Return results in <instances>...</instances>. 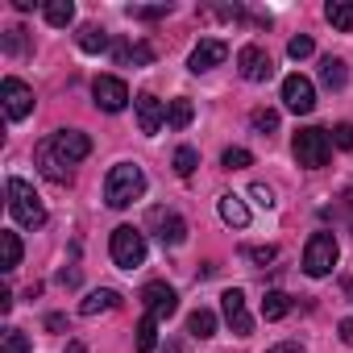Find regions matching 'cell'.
<instances>
[{
    "mask_svg": "<svg viewBox=\"0 0 353 353\" xmlns=\"http://www.w3.org/2000/svg\"><path fill=\"white\" fill-rule=\"evenodd\" d=\"M141 196H145V174H141V166L121 162V166L108 170V179H104V200H108V208H129V204L141 200Z\"/></svg>",
    "mask_w": 353,
    "mask_h": 353,
    "instance_id": "1",
    "label": "cell"
},
{
    "mask_svg": "<svg viewBox=\"0 0 353 353\" xmlns=\"http://www.w3.org/2000/svg\"><path fill=\"white\" fill-rule=\"evenodd\" d=\"M9 212H13V221L21 225V229H42L46 225V208H42V200H38V192L26 183V179H9Z\"/></svg>",
    "mask_w": 353,
    "mask_h": 353,
    "instance_id": "2",
    "label": "cell"
},
{
    "mask_svg": "<svg viewBox=\"0 0 353 353\" xmlns=\"http://www.w3.org/2000/svg\"><path fill=\"white\" fill-rule=\"evenodd\" d=\"M291 150H295V162H299V166L320 170V166L328 162V154H332V141H328L324 129H299V133L291 137Z\"/></svg>",
    "mask_w": 353,
    "mask_h": 353,
    "instance_id": "3",
    "label": "cell"
},
{
    "mask_svg": "<svg viewBox=\"0 0 353 353\" xmlns=\"http://www.w3.org/2000/svg\"><path fill=\"white\" fill-rule=\"evenodd\" d=\"M108 254H112V262H117L121 270H137V266L145 262V237H141L133 225H121V229H112Z\"/></svg>",
    "mask_w": 353,
    "mask_h": 353,
    "instance_id": "4",
    "label": "cell"
},
{
    "mask_svg": "<svg viewBox=\"0 0 353 353\" xmlns=\"http://www.w3.org/2000/svg\"><path fill=\"white\" fill-rule=\"evenodd\" d=\"M336 258H341L336 237H332V233H312V241H307V250H303V270H307L312 279H324V274H332Z\"/></svg>",
    "mask_w": 353,
    "mask_h": 353,
    "instance_id": "5",
    "label": "cell"
},
{
    "mask_svg": "<svg viewBox=\"0 0 353 353\" xmlns=\"http://www.w3.org/2000/svg\"><path fill=\"white\" fill-rule=\"evenodd\" d=\"M34 158H38V170L46 174L50 183H71V162L54 150V137H46V141H38V150H34Z\"/></svg>",
    "mask_w": 353,
    "mask_h": 353,
    "instance_id": "6",
    "label": "cell"
},
{
    "mask_svg": "<svg viewBox=\"0 0 353 353\" xmlns=\"http://www.w3.org/2000/svg\"><path fill=\"white\" fill-rule=\"evenodd\" d=\"M92 96H96V108H104V112H121V108L129 104V88H125V79H117V75H96Z\"/></svg>",
    "mask_w": 353,
    "mask_h": 353,
    "instance_id": "7",
    "label": "cell"
},
{
    "mask_svg": "<svg viewBox=\"0 0 353 353\" xmlns=\"http://www.w3.org/2000/svg\"><path fill=\"white\" fill-rule=\"evenodd\" d=\"M141 303L154 320H170L174 312H179V295H174L166 283H145L141 287Z\"/></svg>",
    "mask_w": 353,
    "mask_h": 353,
    "instance_id": "8",
    "label": "cell"
},
{
    "mask_svg": "<svg viewBox=\"0 0 353 353\" xmlns=\"http://www.w3.org/2000/svg\"><path fill=\"white\" fill-rule=\"evenodd\" d=\"M0 96H5V112H9V121H21V117L34 112V92H30V83H21L17 75H9L5 83H0Z\"/></svg>",
    "mask_w": 353,
    "mask_h": 353,
    "instance_id": "9",
    "label": "cell"
},
{
    "mask_svg": "<svg viewBox=\"0 0 353 353\" xmlns=\"http://www.w3.org/2000/svg\"><path fill=\"white\" fill-rule=\"evenodd\" d=\"M237 67H241V79H250V83H266L274 75V63H270V54L262 46H241L237 50Z\"/></svg>",
    "mask_w": 353,
    "mask_h": 353,
    "instance_id": "10",
    "label": "cell"
},
{
    "mask_svg": "<svg viewBox=\"0 0 353 353\" xmlns=\"http://www.w3.org/2000/svg\"><path fill=\"white\" fill-rule=\"evenodd\" d=\"M283 104L291 108V112H312L316 108V88H312V79L307 75H287L283 79Z\"/></svg>",
    "mask_w": 353,
    "mask_h": 353,
    "instance_id": "11",
    "label": "cell"
},
{
    "mask_svg": "<svg viewBox=\"0 0 353 353\" xmlns=\"http://www.w3.org/2000/svg\"><path fill=\"white\" fill-rule=\"evenodd\" d=\"M221 312H225V324H229L237 336H250V332H254V316H250L241 291H225V295H221Z\"/></svg>",
    "mask_w": 353,
    "mask_h": 353,
    "instance_id": "12",
    "label": "cell"
},
{
    "mask_svg": "<svg viewBox=\"0 0 353 353\" xmlns=\"http://www.w3.org/2000/svg\"><path fill=\"white\" fill-rule=\"evenodd\" d=\"M229 59V46L221 42V38H204L196 50H192V59H188V67L196 71V75H204V71H212V67H221Z\"/></svg>",
    "mask_w": 353,
    "mask_h": 353,
    "instance_id": "13",
    "label": "cell"
},
{
    "mask_svg": "<svg viewBox=\"0 0 353 353\" xmlns=\"http://www.w3.org/2000/svg\"><path fill=\"white\" fill-rule=\"evenodd\" d=\"M133 108H137V129H141L145 137H154V133L162 129V121H166L162 100H158V96H150V92H141V96L133 100Z\"/></svg>",
    "mask_w": 353,
    "mask_h": 353,
    "instance_id": "14",
    "label": "cell"
},
{
    "mask_svg": "<svg viewBox=\"0 0 353 353\" xmlns=\"http://www.w3.org/2000/svg\"><path fill=\"white\" fill-rule=\"evenodd\" d=\"M54 150L75 166V162H83V158L92 154V137L79 133V129H59V133H54Z\"/></svg>",
    "mask_w": 353,
    "mask_h": 353,
    "instance_id": "15",
    "label": "cell"
},
{
    "mask_svg": "<svg viewBox=\"0 0 353 353\" xmlns=\"http://www.w3.org/2000/svg\"><path fill=\"white\" fill-rule=\"evenodd\" d=\"M154 225H158V237H162V245H183L188 241V221L183 216H174V212H154Z\"/></svg>",
    "mask_w": 353,
    "mask_h": 353,
    "instance_id": "16",
    "label": "cell"
},
{
    "mask_svg": "<svg viewBox=\"0 0 353 353\" xmlns=\"http://www.w3.org/2000/svg\"><path fill=\"white\" fill-rule=\"evenodd\" d=\"M112 59H117L121 67H129V63H133V67H145V63L154 59V46H150V42H121V46L112 50Z\"/></svg>",
    "mask_w": 353,
    "mask_h": 353,
    "instance_id": "17",
    "label": "cell"
},
{
    "mask_svg": "<svg viewBox=\"0 0 353 353\" xmlns=\"http://www.w3.org/2000/svg\"><path fill=\"white\" fill-rule=\"evenodd\" d=\"M324 17H328L332 30L349 34V30H353V0H328V5H324Z\"/></svg>",
    "mask_w": 353,
    "mask_h": 353,
    "instance_id": "18",
    "label": "cell"
},
{
    "mask_svg": "<svg viewBox=\"0 0 353 353\" xmlns=\"http://www.w3.org/2000/svg\"><path fill=\"white\" fill-rule=\"evenodd\" d=\"M216 208H221V221H225V225H233V229H245V225H250V208H245L237 196H221Z\"/></svg>",
    "mask_w": 353,
    "mask_h": 353,
    "instance_id": "19",
    "label": "cell"
},
{
    "mask_svg": "<svg viewBox=\"0 0 353 353\" xmlns=\"http://www.w3.org/2000/svg\"><path fill=\"white\" fill-rule=\"evenodd\" d=\"M117 303H121V295L108 291V287H100V291H92V295L79 303V312H83V316H100V312H112Z\"/></svg>",
    "mask_w": 353,
    "mask_h": 353,
    "instance_id": "20",
    "label": "cell"
},
{
    "mask_svg": "<svg viewBox=\"0 0 353 353\" xmlns=\"http://www.w3.org/2000/svg\"><path fill=\"white\" fill-rule=\"evenodd\" d=\"M42 13H46V21H50L54 30H67V26L75 21V5H71V0H46Z\"/></svg>",
    "mask_w": 353,
    "mask_h": 353,
    "instance_id": "21",
    "label": "cell"
},
{
    "mask_svg": "<svg viewBox=\"0 0 353 353\" xmlns=\"http://www.w3.org/2000/svg\"><path fill=\"white\" fill-rule=\"evenodd\" d=\"M188 332H192V336H200V341L216 336V312H208V307H196V312L188 316Z\"/></svg>",
    "mask_w": 353,
    "mask_h": 353,
    "instance_id": "22",
    "label": "cell"
},
{
    "mask_svg": "<svg viewBox=\"0 0 353 353\" xmlns=\"http://www.w3.org/2000/svg\"><path fill=\"white\" fill-rule=\"evenodd\" d=\"M320 83H324V88H332V92H341V88L349 83L345 63H341V59H324V63H320Z\"/></svg>",
    "mask_w": 353,
    "mask_h": 353,
    "instance_id": "23",
    "label": "cell"
},
{
    "mask_svg": "<svg viewBox=\"0 0 353 353\" xmlns=\"http://www.w3.org/2000/svg\"><path fill=\"white\" fill-rule=\"evenodd\" d=\"M79 50H83V54H104V50H108V34H104L100 26H83V30H79Z\"/></svg>",
    "mask_w": 353,
    "mask_h": 353,
    "instance_id": "24",
    "label": "cell"
},
{
    "mask_svg": "<svg viewBox=\"0 0 353 353\" xmlns=\"http://www.w3.org/2000/svg\"><path fill=\"white\" fill-rule=\"evenodd\" d=\"M192 117H196L192 100H170V104H166V125H170V129H188Z\"/></svg>",
    "mask_w": 353,
    "mask_h": 353,
    "instance_id": "25",
    "label": "cell"
},
{
    "mask_svg": "<svg viewBox=\"0 0 353 353\" xmlns=\"http://www.w3.org/2000/svg\"><path fill=\"white\" fill-rule=\"evenodd\" d=\"M154 345H158V320L145 312L137 320V353H154Z\"/></svg>",
    "mask_w": 353,
    "mask_h": 353,
    "instance_id": "26",
    "label": "cell"
},
{
    "mask_svg": "<svg viewBox=\"0 0 353 353\" xmlns=\"http://www.w3.org/2000/svg\"><path fill=\"white\" fill-rule=\"evenodd\" d=\"M0 46H5V54L21 59V54H30V34H26L21 26H13V30H5V38H0Z\"/></svg>",
    "mask_w": 353,
    "mask_h": 353,
    "instance_id": "27",
    "label": "cell"
},
{
    "mask_svg": "<svg viewBox=\"0 0 353 353\" xmlns=\"http://www.w3.org/2000/svg\"><path fill=\"white\" fill-rule=\"evenodd\" d=\"M291 312V299L283 295V291H266V299H262V320H283Z\"/></svg>",
    "mask_w": 353,
    "mask_h": 353,
    "instance_id": "28",
    "label": "cell"
},
{
    "mask_svg": "<svg viewBox=\"0 0 353 353\" xmlns=\"http://www.w3.org/2000/svg\"><path fill=\"white\" fill-rule=\"evenodd\" d=\"M0 353H30V336L21 328H5L0 332Z\"/></svg>",
    "mask_w": 353,
    "mask_h": 353,
    "instance_id": "29",
    "label": "cell"
},
{
    "mask_svg": "<svg viewBox=\"0 0 353 353\" xmlns=\"http://www.w3.org/2000/svg\"><path fill=\"white\" fill-rule=\"evenodd\" d=\"M0 245H5V270H17L21 266V237L17 233H0Z\"/></svg>",
    "mask_w": 353,
    "mask_h": 353,
    "instance_id": "30",
    "label": "cell"
},
{
    "mask_svg": "<svg viewBox=\"0 0 353 353\" xmlns=\"http://www.w3.org/2000/svg\"><path fill=\"white\" fill-rule=\"evenodd\" d=\"M250 125H254L262 137H270V133L279 129V112H274V108H254V112H250Z\"/></svg>",
    "mask_w": 353,
    "mask_h": 353,
    "instance_id": "31",
    "label": "cell"
},
{
    "mask_svg": "<svg viewBox=\"0 0 353 353\" xmlns=\"http://www.w3.org/2000/svg\"><path fill=\"white\" fill-rule=\"evenodd\" d=\"M196 166H200V154H196L192 145H179V150H174V174H183V179H188Z\"/></svg>",
    "mask_w": 353,
    "mask_h": 353,
    "instance_id": "32",
    "label": "cell"
},
{
    "mask_svg": "<svg viewBox=\"0 0 353 353\" xmlns=\"http://www.w3.org/2000/svg\"><path fill=\"white\" fill-rule=\"evenodd\" d=\"M221 162H225V170H245V166H254V154H250V150H241V145H229Z\"/></svg>",
    "mask_w": 353,
    "mask_h": 353,
    "instance_id": "33",
    "label": "cell"
},
{
    "mask_svg": "<svg viewBox=\"0 0 353 353\" xmlns=\"http://www.w3.org/2000/svg\"><path fill=\"white\" fill-rule=\"evenodd\" d=\"M312 50H316V42H312L307 34H299V38H291V42H287V54H291L295 63H299V59H307Z\"/></svg>",
    "mask_w": 353,
    "mask_h": 353,
    "instance_id": "34",
    "label": "cell"
},
{
    "mask_svg": "<svg viewBox=\"0 0 353 353\" xmlns=\"http://www.w3.org/2000/svg\"><path fill=\"white\" fill-rule=\"evenodd\" d=\"M245 258H250V262H258V266H270V262L279 258V250H274V245H250V250H245Z\"/></svg>",
    "mask_w": 353,
    "mask_h": 353,
    "instance_id": "35",
    "label": "cell"
},
{
    "mask_svg": "<svg viewBox=\"0 0 353 353\" xmlns=\"http://www.w3.org/2000/svg\"><path fill=\"white\" fill-rule=\"evenodd\" d=\"M170 13V5H154V9H129V17H137V21H158V17H166Z\"/></svg>",
    "mask_w": 353,
    "mask_h": 353,
    "instance_id": "36",
    "label": "cell"
},
{
    "mask_svg": "<svg viewBox=\"0 0 353 353\" xmlns=\"http://www.w3.org/2000/svg\"><path fill=\"white\" fill-rule=\"evenodd\" d=\"M332 145H341V150H353V125H349V121L332 129Z\"/></svg>",
    "mask_w": 353,
    "mask_h": 353,
    "instance_id": "37",
    "label": "cell"
},
{
    "mask_svg": "<svg viewBox=\"0 0 353 353\" xmlns=\"http://www.w3.org/2000/svg\"><path fill=\"white\" fill-rule=\"evenodd\" d=\"M250 196H254L262 208H274V192H270L266 183H254V188H250Z\"/></svg>",
    "mask_w": 353,
    "mask_h": 353,
    "instance_id": "38",
    "label": "cell"
},
{
    "mask_svg": "<svg viewBox=\"0 0 353 353\" xmlns=\"http://www.w3.org/2000/svg\"><path fill=\"white\" fill-rule=\"evenodd\" d=\"M341 208H345V221H349V233H353V188L345 192V200H341Z\"/></svg>",
    "mask_w": 353,
    "mask_h": 353,
    "instance_id": "39",
    "label": "cell"
},
{
    "mask_svg": "<svg viewBox=\"0 0 353 353\" xmlns=\"http://www.w3.org/2000/svg\"><path fill=\"white\" fill-rule=\"evenodd\" d=\"M46 328H50V332H63V328H67V316H59V312L46 316Z\"/></svg>",
    "mask_w": 353,
    "mask_h": 353,
    "instance_id": "40",
    "label": "cell"
},
{
    "mask_svg": "<svg viewBox=\"0 0 353 353\" xmlns=\"http://www.w3.org/2000/svg\"><path fill=\"white\" fill-rule=\"evenodd\" d=\"M59 283H63V287H75V283H79V270H59Z\"/></svg>",
    "mask_w": 353,
    "mask_h": 353,
    "instance_id": "41",
    "label": "cell"
},
{
    "mask_svg": "<svg viewBox=\"0 0 353 353\" xmlns=\"http://www.w3.org/2000/svg\"><path fill=\"white\" fill-rule=\"evenodd\" d=\"M341 341L353 345V320H341Z\"/></svg>",
    "mask_w": 353,
    "mask_h": 353,
    "instance_id": "42",
    "label": "cell"
},
{
    "mask_svg": "<svg viewBox=\"0 0 353 353\" xmlns=\"http://www.w3.org/2000/svg\"><path fill=\"white\" fill-rule=\"evenodd\" d=\"M266 353H303L299 345H291V341H283V345H274V349H266Z\"/></svg>",
    "mask_w": 353,
    "mask_h": 353,
    "instance_id": "43",
    "label": "cell"
},
{
    "mask_svg": "<svg viewBox=\"0 0 353 353\" xmlns=\"http://www.w3.org/2000/svg\"><path fill=\"white\" fill-rule=\"evenodd\" d=\"M0 312H5V316L13 312V295H9V291H0Z\"/></svg>",
    "mask_w": 353,
    "mask_h": 353,
    "instance_id": "44",
    "label": "cell"
},
{
    "mask_svg": "<svg viewBox=\"0 0 353 353\" xmlns=\"http://www.w3.org/2000/svg\"><path fill=\"white\" fill-rule=\"evenodd\" d=\"M63 353H88V345H83V341H67V349H63Z\"/></svg>",
    "mask_w": 353,
    "mask_h": 353,
    "instance_id": "45",
    "label": "cell"
},
{
    "mask_svg": "<svg viewBox=\"0 0 353 353\" xmlns=\"http://www.w3.org/2000/svg\"><path fill=\"white\" fill-rule=\"evenodd\" d=\"M158 353H179V341H166V345H162Z\"/></svg>",
    "mask_w": 353,
    "mask_h": 353,
    "instance_id": "46",
    "label": "cell"
}]
</instances>
